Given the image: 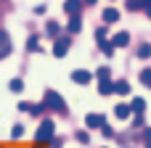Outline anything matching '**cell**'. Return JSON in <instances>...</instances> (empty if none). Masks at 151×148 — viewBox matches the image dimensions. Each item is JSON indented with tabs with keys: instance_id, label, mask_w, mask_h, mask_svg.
Instances as JSON below:
<instances>
[{
	"instance_id": "1",
	"label": "cell",
	"mask_w": 151,
	"mask_h": 148,
	"mask_svg": "<svg viewBox=\"0 0 151 148\" xmlns=\"http://www.w3.org/2000/svg\"><path fill=\"white\" fill-rule=\"evenodd\" d=\"M42 103H45V109H50V111H66V103H64V98H61L56 90H48L45 98H42Z\"/></svg>"
},
{
	"instance_id": "2",
	"label": "cell",
	"mask_w": 151,
	"mask_h": 148,
	"mask_svg": "<svg viewBox=\"0 0 151 148\" xmlns=\"http://www.w3.org/2000/svg\"><path fill=\"white\" fill-rule=\"evenodd\" d=\"M53 130H56V127H53V122H50V119H45V122L37 127V135H35L37 146H42V143H50V140H53Z\"/></svg>"
},
{
	"instance_id": "3",
	"label": "cell",
	"mask_w": 151,
	"mask_h": 148,
	"mask_svg": "<svg viewBox=\"0 0 151 148\" xmlns=\"http://www.w3.org/2000/svg\"><path fill=\"white\" fill-rule=\"evenodd\" d=\"M69 50V37H56V45H53V56L56 58H64Z\"/></svg>"
},
{
	"instance_id": "4",
	"label": "cell",
	"mask_w": 151,
	"mask_h": 148,
	"mask_svg": "<svg viewBox=\"0 0 151 148\" xmlns=\"http://www.w3.org/2000/svg\"><path fill=\"white\" fill-rule=\"evenodd\" d=\"M11 53V37L5 34V29H0V58H5Z\"/></svg>"
},
{
	"instance_id": "5",
	"label": "cell",
	"mask_w": 151,
	"mask_h": 148,
	"mask_svg": "<svg viewBox=\"0 0 151 148\" xmlns=\"http://www.w3.org/2000/svg\"><path fill=\"white\" fill-rule=\"evenodd\" d=\"M90 77H93V74H90V71H85V69L72 71V79H74L77 85H88V82H90Z\"/></svg>"
},
{
	"instance_id": "6",
	"label": "cell",
	"mask_w": 151,
	"mask_h": 148,
	"mask_svg": "<svg viewBox=\"0 0 151 148\" xmlns=\"http://www.w3.org/2000/svg\"><path fill=\"white\" fill-rule=\"evenodd\" d=\"M80 8H82V0H66L64 3V11L69 16H80Z\"/></svg>"
},
{
	"instance_id": "7",
	"label": "cell",
	"mask_w": 151,
	"mask_h": 148,
	"mask_svg": "<svg viewBox=\"0 0 151 148\" xmlns=\"http://www.w3.org/2000/svg\"><path fill=\"white\" fill-rule=\"evenodd\" d=\"M85 124H88V130H96V127L104 124V117H101V114H88V117H85Z\"/></svg>"
},
{
	"instance_id": "8",
	"label": "cell",
	"mask_w": 151,
	"mask_h": 148,
	"mask_svg": "<svg viewBox=\"0 0 151 148\" xmlns=\"http://www.w3.org/2000/svg\"><path fill=\"white\" fill-rule=\"evenodd\" d=\"M98 93H101V95H111V93H114V82H111V77L98 82Z\"/></svg>"
},
{
	"instance_id": "9",
	"label": "cell",
	"mask_w": 151,
	"mask_h": 148,
	"mask_svg": "<svg viewBox=\"0 0 151 148\" xmlns=\"http://www.w3.org/2000/svg\"><path fill=\"white\" fill-rule=\"evenodd\" d=\"M127 42H130V34H127V32H119V34H114V40H111L114 48H125Z\"/></svg>"
},
{
	"instance_id": "10",
	"label": "cell",
	"mask_w": 151,
	"mask_h": 148,
	"mask_svg": "<svg viewBox=\"0 0 151 148\" xmlns=\"http://www.w3.org/2000/svg\"><path fill=\"white\" fill-rule=\"evenodd\" d=\"M104 21H106V24H114V21H119V11H114V8H106V11H104Z\"/></svg>"
},
{
	"instance_id": "11",
	"label": "cell",
	"mask_w": 151,
	"mask_h": 148,
	"mask_svg": "<svg viewBox=\"0 0 151 148\" xmlns=\"http://www.w3.org/2000/svg\"><path fill=\"white\" fill-rule=\"evenodd\" d=\"M80 26H82V19H80V16H69V26H66V29L74 34V32H80Z\"/></svg>"
},
{
	"instance_id": "12",
	"label": "cell",
	"mask_w": 151,
	"mask_h": 148,
	"mask_svg": "<svg viewBox=\"0 0 151 148\" xmlns=\"http://www.w3.org/2000/svg\"><path fill=\"white\" fill-rule=\"evenodd\" d=\"M114 93H117V95H127V93H130V85H127L125 79H119V82H114Z\"/></svg>"
},
{
	"instance_id": "13",
	"label": "cell",
	"mask_w": 151,
	"mask_h": 148,
	"mask_svg": "<svg viewBox=\"0 0 151 148\" xmlns=\"http://www.w3.org/2000/svg\"><path fill=\"white\" fill-rule=\"evenodd\" d=\"M143 109H146V101H143V98H133V106H130V111H135V114H143Z\"/></svg>"
},
{
	"instance_id": "14",
	"label": "cell",
	"mask_w": 151,
	"mask_h": 148,
	"mask_svg": "<svg viewBox=\"0 0 151 148\" xmlns=\"http://www.w3.org/2000/svg\"><path fill=\"white\" fill-rule=\"evenodd\" d=\"M114 114H117V119H127V117H130V106H125V103H119V106L114 109Z\"/></svg>"
},
{
	"instance_id": "15",
	"label": "cell",
	"mask_w": 151,
	"mask_h": 148,
	"mask_svg": "<svg viewBox=\"0 0 151 148\" xmlns=\"http://www.w3.org/2000/svg\"><path fill=\"white\" fill-rule=\"evenodd\" d=\"M151 0H127V8L130 11H141V8H146Z\"/></svg>"
},
{
	"instance_id": "16",
	"label": "cell",
	"mask_w": 151,
	"mask_h": 148,
	"mask_svg": "<svg viewBox=\"0 0 151 148\" xmlns=\"http://www.w3.org/2000/svg\"><path fill=\"white\" fill-rule=\"evenodd\" d=\"M45 32H48V37H58V24H56V21H48Z\"/></svg>"
},
{
	"instance_id": "17",
	"label": "cell",
	"mask_w": 151,
	"mask_h": 148,
	"mask_svg": "<svg viewBox=\"0 0 151 148\" xmlns=\"http://www.w3.org/2000/svg\"><path fill=\"white\" fill-rule=\"evenodd\" d=\"M141 82H143L146 87H151V69H143V71H141Z\"/></svg>"
},
{
	"instance_id": "18",
	"label": "cell",
	"mask_w": 151,
	"mask_h": 148,
	"mask_svg": "<svg viewBox=\"0 0 151 148\" xmlns=\"http://www.w3.org/2000/svg\"><path fill=\"white\" fill-rule=\"evenodd\" d=\"M98 45H101V50H104L106 56H111V53H114V45H111V42H106V40H101Z\"/></svg>"
},
{
	"instance_id": "19",
	"label": "cell",
	"mask_w": 151,
	"mask_h": 148,
	"mask_svg": "<svg viewBox=\"0 0 151 148\" xmlns=\"http://www.w3.org/2000/svg\"><path fill=\"white\" fill-rule=\"evenodd\" d=\"M8 87H11L13 93H21V90H24V82H21V79H11V85H8Z\"/></svg>"
},
{
	"instance_id": "20",
	"label": "cell",
	"mask_w": 151,
	"mask_h": 148,
	"mask_svg": "<svg viewBox=\"0 0 151 148\" xmlns=\"http://www.w3.org/2000/svg\"><path fill=\"white\" fill-rule=\"evenodd\" d=\"M138 56H141V58H149L151 56V45H141V48H138Z\"/></svg>"
},
{
	"instance_id": "21",
	"label": "cell",
	"mask_w": 151,
	"mask_h": 148,
	"mask_svg": "<svg viewBox=\"0 0 151 148\" xmlns=\"http://www.w3.org/2000/svg\"><path fill=\"white\" fill-rule=\"evenodd\" d=\"M109 77H111V71H109L106 66H101V69H98V79H109Z\"/></svg>"
},
{
	"instance_id": "22",
	"label": "cell",
	"mask_w": 151,
	"mask_h": 148,
	"mask_svg": "<svg viewBox=\"0 0 151 148\" xmlns=\"http://www.w3.org/2000/svg\"><path fill=\"white\" fill-rule=\"evenodd\" d=\"M27 48H29V50H37V37H35V34L27 40Z\"/></svg>"
},
{
	"instance_id": "23",
	"label": "cell",
	"mask_w": 151,
	"mask_h": 148,
	"mask_svg": "<svg viewBox=\"0 0 151 148\" xmlns=\"http://www.w3.org/2000/svg\"><path fill=\"white\" fill-rule=\"evenodd\" d=\"M11 132H13V138H21V135H24V127H21V124H13Z\"/></svg>"
},
{
	"instance_id": "24",
	"label": "cell",
	"mask_w": 151,
	"mask_h": 148,
	"mask_svg": "<svg viewBox=\"0 0 151 148\" xmlns=\"http://www.w3.org/2000/svg\"><path fill=\"white\" fill-rule=\"evenodd\" d=\"M96 40H98V42H101V40H106V29H104V26H101V29H96Z\"/></svg>"
},
{
	"instance_id": "25",
	"label": "cell",
	"mask_w": 151,
	"mask_h": 148,
	"mask_svg": "<svg viewBox=\"0 0 151 148\" xmlns=\"http://www.w3.org/2000/svg\"><path fill=\"white\" fill-rule=\"evenodd\" d=\"M101 130H104V138H111V135H114V130H111V127H106V122L101 124Z\"/></svg>"
},
{
	"instance_id": "26",
	"label": "cell",
	"mask_w": 151,
	"mask_h": 148,
	"mask_svg": "<svg viewBox=\"0 0 151 148\" xmlns=\"http://www.w3.org/2000/svg\"><path fill=\"white\" fill-rule=\"evenodd\" d=\"M77 140H80V143H90V135H88V132H77Z\"/></svg>"
},
{
	"instance_id": "27",
	"label": "cell",
	"mask_w": 151,
	"mask_h": 148,
	"mask_svg": "<svg viewBox=\"0 0 151 148\" xmlns=\"http://www.w3.org/2000/svg\"><path fill=\"white\" fill-rule=\"evenodd\" d=\"M143 140H146V148H151V130H146V135H143Z\"/></svg>"
},
{
	"instance_id": "28",
	"label": "cell",
	"mask_w": 151,
	"mask_h": 148,
	"mask_svg": "<svg viewBox=\"0 0 151 148\" xmlns=\"http://www.w3.org/2000/svg\"><path fill=\"white\" fill-rule=\"evenodd\" d=\"M146 13H149V19H151V3H149V5H146Z\"/></svg>"
},
{
	"instance_id": "29",
	"label": "cell",
	"mask_w": 151,
	"mask_h": 148,
	"mask_svg": "<svg viewBox=\"0 0 151 148\" xmlns=\"http://www.w3.org/2000/svg\"><path fill=\"white\" fill-rule=\"evenodd\" d=\"M85 3H90V5H93V3H96V0H85Z\"/></svg>"
}]
</instances>
